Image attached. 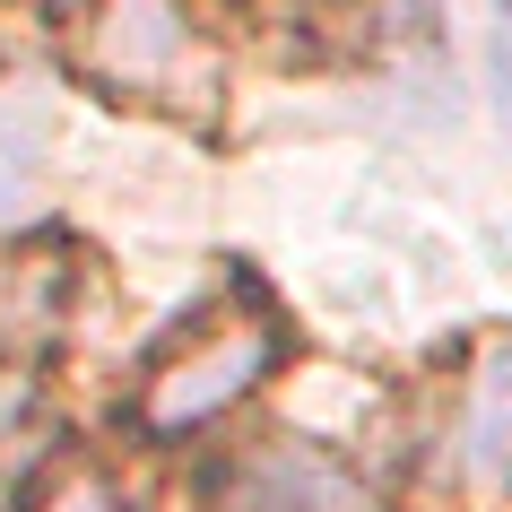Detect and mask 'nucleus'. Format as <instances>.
Instances as JSON below:
<instances>
[{
  "instance_id": "obj_1",
  "label": "nucleus",
  "mask_w": 512,
  "mask_h": 512,
  "mask_svg": "<svg viewBox=\"0 0 512 512\" xmlns=\"http://www.w3.org/2000/svg\"><path fill=\"white\" fill-rule=\"evenodd\" d=\"M270 356H278V330H270V313H261V304L200 322L183 348L148 374V391H139L148 434H191V426H209V417H226L252 382L270 374Z\"/></svg>"
},
{
  "instance_id": "obj_2",
  "label": "nucleus",
  "mask_w": 512,
  "mask_h": 512,
  "mask_svg": "<svg viewBox=\"0 0 512 512\" xmlns=\"http://www.w3.org/2000/svg\"><path fill=\"white\" fill-rule=\"evenodd\" d=\"M217 512H382V495L322 443H252L217 469Z\"/></svg>"
},
{
  "instance_id": "obj_3",
  "label": "nucleus",
  "mask_w": 512,
  "mask_h": 512,
  "mask_svg": "<svg viewBox=\"0 0 512 512\" xmlns=\"http://www.w3.org/2000/svg\"><path fill=\"white\" fill-rule=\"evenodd\" d=\"M460 452H469V478H486V486L512 469V339L486 348L478 382H469V434H460Z\"/></svg>"
},
{
  "instance_id": "obj_4",
  "label": "nucleus",
  "mask_w": 512,
  "mask_h": 512,
  "mask_svg": "<svg viewBox=\"0 0 512 512\" xmlns=\"http://www.w3.org/2000/svg\"><path fill=\"white\" fill-rule=\"evenodd\" d=\"M27 512H122V504H113V486L96 469H53V478L35 486Z\"/></svg>"
}]
</instances>
